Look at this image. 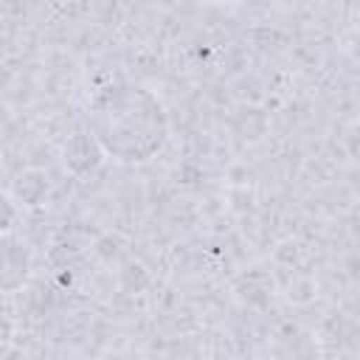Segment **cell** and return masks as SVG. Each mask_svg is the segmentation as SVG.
Here are the masks:
<instances>
[{"mask_svg":"<svg viewBox=\"0 0 360 360\" xmlns=\"http://www.w3.org/2000/svg\"><path fill=\"white\" fill-rule=\"evenodd\" d=\"M14 217H17V208H14V202L0 191V236L14 225Z\"/></svg>","mask_w":360,"mask_h":360,"instance_id":"5","label":"cell"},{"mask_svg":"<svg viewBox=\"0 0 360 360\" xmlns=\"http://www.w3.org/2000/svg\"><path fill=\"white\" fill-rule=\"evenodd\" d=\"M48 194V177L39 169H25L22 174H17L14 180V197L22 205H39Z\"/></svg>","mask_w":360,"mask_h":360,"instance_id":"4","label":"cell"},{"mask_svg":"<svg viewBox=\"0 0 360 360\" xmlns=\"http://www.w3.org/2000/svg\"><path fill=\"white\" fill-rule=\"evenodd\" d=\"M98 155H101V149H98V143L93 141V135L79 132V135L70 138V143H68V149H65V163H68L76 174H82V172L98 166Z\"/></svg>","mask_w":360,"mask_h":360,"instance_id":"3","label":"cell"},{"mask_svg":"<svg viewBox=\"0 0 360 360\" xmlns=\"http://www.w3.org/2000/svg\"><path fill=\"white\" fill-rule=\"evenodd\" d=\"M31 270V253L28 248L14 236H0V292H14L22 287Z\"/></svg>","mask_w":360,"mask_h":360,"instance_id":"2","label":"cell"},{"mask_svg":"<svg viewBox=\"0 0 360 360\" xmlns=\"http://www.w3.org/2000/svg\"><path fill=\"white\" fill-rule=\"evenodd\" d=\"M90 135L101 152L124 163H143L166 143L163 104L138 84H110L90 101Z\"/></svg>","mask_w":360,"mask_h":360,"instance_id":"1","label":"cell"}]
</instances>
